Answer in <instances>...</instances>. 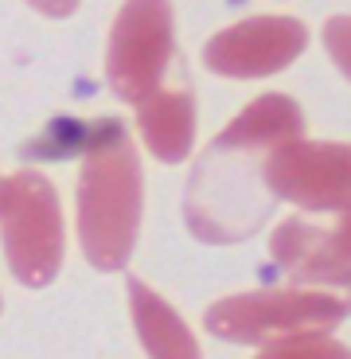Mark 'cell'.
Instances as JSON below:
<instances>
[{
	"instance_id": "1",
	"label": "cell",
	"mask_w": 351,
	"mask_h": 359,
	"mask_svg": "<svg viewBox=\"0 0 351 359\" xmlns=\"http://www.w3.org/2000/svg\"><path fill=\"white\" fill-rule=\"evenodd\" d=\"M141 156L125 126L113 117H102L90 126L78 172V243L94 269L102 273L125 269L137 246V231H141Z\"/></svg>"
},
{
	"instance_id": "2",
	"label": "cell",
	"mask_w": 351,
	"mask_h": 359,
	"mask_svg": "<svg viewBox=\"0 0 351 359\" xmlns=\"http://www.w3.org/2000/svg\"><path fill=\"white\" fill-rule=\"evenodd\" d=\"M270 149L242 141L238 133L223 129L199 156L184 196L188 231L203 243L230 246L258 231L273 211V191L266 188L261 161Z\"/></svg>"
},
{
	"instance_id": "3",
	"label": "cell",
	"mask_w": 351,
	"mask_h": 359,
	"mask_svg": "<svg viewBox=\"0 0 351 359\" xmlns=\"http://www.w3.org/2000/svg\"><path fill=\"white\" fill-rule=\"evenodd\" d=\"M347 320V301L308 289H254L223 297L203 313L207 332L226 344H277L289 336L332 332Z\"/></svg>"
},
{
	"instance_id": "4",
	"label": "cell",
	"mask_w": 351,
	"mask_h": 359,
	"mask_svg": "<svg viewBox=\"0 0 351 359\" xmlns=\"http://www.w3.org/2000/svg\"><path fill=\"white\" fill-rule=\"evenodd\" d=\"M0 243L12 278L27 289H43L63 269V211L51 180L16 172L0 191Z\"/></svg>"
},
{
	"instance_id": "5",
	"label": "cell",
	"mask_w": 351,
	"mask_h": 359,
	"mask_svg": "<svg viewBox=\"0 0 351 359\" xmlns=\"http://www.w3.org/2000/svg\"><path fill=\"white\" fill-rule=\"evenodd\" d=\"M176 51L172 0H125L109 32L106 82L121 102L141 106L164 86V71Z\"/></svg>"
},
{
	"instance_id": "6",
	"label": "cell",
	"mask_w": 351,
	"mask_h": 359,
	"mask_svg": "<svg viewBox=\"0 0 351 359\" xmlns=\"http://www.w3.org/2000/svg\"><path fill=\"white\" fill-rule=\"evenodd\" d=\"M347 144L305 141V137L270 149L261 161V176L273 199H289L305 211H336V215L347 211Z\"/></svg>"
},
{
	"instance_id": "7",
	"label": "cell",
	"mask_w": 351,
	"mask_h": 359,
	"mask_svg": "<svg viewBox=\"0 0 351 359\" xmlns=\"http://www.w3.org/2000/svg\"><path fill=\"white\" fill-rule=\"evenodd\" d=\"M308 32L293 16H250L207 39L203 63L223 79H266L305 55Z\"/></svg>"
},
{
	"instance_id": "8",
	"label": "cell",
	"mask_w": 351,
	"mask_h": 359,
	"mask_svg": "<svg viewBox=\"0 0 351 359\" xmlns=\"http://www.w3.org/2000/svg\"><path fill=\"white\" fill-rule=\"evenodd\" d=\"M273 262L301 285H347V215L336 231L305 219H285L270 243Z\"/></svg>"
},
{
	"instance_id": "9",
	"label": "cell",
	"mask_w": 351,
	"mask_h": 359,
	"mask_svg": "<svg viewBox=\"0 0 351 359\" xmlns=\"http://www.w3.org/2000/svg\"><path fill=\"white\" fill-rule=\"evenodd\" d=\"M137 129H141L149 153L164 164H180L195 149V102L184 86H160L156 94L137 106Z\"/></svg>"
},
{
	"instance_id": "10",
	"label": "cell",
	"mask_w": 351,
	"mask_h": 359,
	"mask_svg": "<svg viewBox=\"0 0 351 359\" xmlns=\"http://www.w3.org/2000/svg\"><path fill=\"white\" fill-rule=\"evenodd\" d=\"M129 309H133L137 336L153 359H199V344L191 328L176 316V309L160 293H153L137 278H129Z\"/></svg>"
},
{
	"instance_id": "11",
	"label": "cell",
	"mask_w": 351,
	"mask_h": 359,
	"mask_svg": "<svg viewBox=\"0 0 351 359\" xmlns=\"http://www.w3.org/2000/svg\"><path fill=\"white\" fill-rule=\"evenodd\" d=\"M90 141V126H82L74 117H55V126H47V137L32 141L24 149L27 156H43V161H55V156H71L82 153Z\"/></svg>"
},
{
	"instance_id": "12",
	"label": "cell",
	"mask_w": 351,
	"mask_h": 359,
	"mask_svg": "<svg viewBox=\"0 0 351 359\" xmlns=\"http://www.w3.org/2000/svg\"><path fill=\"white\" fill-rule=\"evenodd\" d=\"M258 359H347V344L336 340V336H328V332L289 336V340L270 344Z\"/></svg>"
},
{
	"instance_id": "13",
	"label": "cell",
	"mask_w": 351,
	"mask_h": 359,
	"mask_svg": "<svg viewBox=\"0 0 351 359\" xmlns=\"http://www.w3.org/2000/svg\"><path fill=\"white\" fill-rule=\"evenodd\" d=\"M324 39H328V51H332V59L340 63V71L347 74V20H328L324 27Z\"/></svg>"
},
{
	"instance_id": "14",
	"label": "cell",
	"mask_w": 351,
	"mask_h": 359,
	"mask_svg": "<svg viewBox=\"0 0 351 359\" xmlns=\"http://www.w3.org/2000/svg\"><path fill=\"white\" fill-rule=\"evenodd\" d=\"M36 12H43V16H55V20H63L71 16L74 8H78V0H27Z\"/></svg>"
},
{
	"instance_id": "15",
	"label": "cell",
	"mask_w": 351,
	"mask_h": 359,
	"mask_svg": "<svg viewBox=\"0 0 351 359\" xmlns=\"http://www.w3.org/2000/svg\"><path fill=\"white\" fill-rule=\"evenodd\" d=\"M0 191H4V176H0Z\"/></svg>"
}]
</instances>
